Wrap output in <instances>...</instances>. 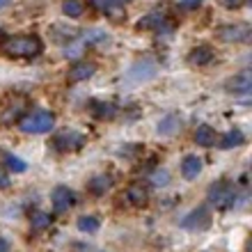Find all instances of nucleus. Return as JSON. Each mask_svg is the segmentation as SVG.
I'll list each match as a JSON object with an SVG mask.
<instances>
[{
	"instance_id": "5",
	"label": "nucleus",
	"mask_w": 252,
	"mask_h": 252,
	"mask_svg": "<svg viewBox=\"0 0 252 252\" xmlns=\"http://www.w3.org/2000/svg\"><path fill=\"white\" fill-rule=\"evenodd\" d=\"M209 225H211V213H209L206 206L192 209L186 218L181 220V227H184V229H190V232H202V229H206Z\"/></svg>"
},
{
	"instance_id": "15",
	"label": "nucleus",
	"mask_w": 252,
	"mask_h": 252,
	"mask_svg": "<svg viewBox=\"0 0 252 252\" xmlns=\"http://www.w3.org/2000/svg\"><path fill=\"white\" fill-rule=\"evenodd\" d=\"M181 128V117L179 115H167L158 122V135H174Z\"/></svg>"
},
{
	"instance_id": "20",
	"label": "nucleus",
	"mask_w": 252,
	"mask_h": 252,
	"mask_svg": "<svg viewBox=\"0 0 252 252\" xmlns=\"http://www.w3.org/2000/svg\"><path fill=\"white\" fill-rule=\"evenodd\" d=\"M32 229L34 232H44L46 227H51V222H53V218L48 216V213H41V211H37V213H32Z\"/></svg>"
},
{
	"instance_id": "23",
	"label": "nucleus",
	"mask_w": 252,
	"mask_h": 252,
	"mask_svg": "<svg viewBox=\"0 0 252 252\" xmlns=\"http://www.w3.org/2000/svg\"><path fill=\"white\" fill-rule=\"evenodd\" d=\"M7 160V167L12 170V172H26V163L21 158H16V156H5Z\"/></svg>"
},
{
	"instance_id": "17",
	"label": "nucleus",
	"mask_w": 252,
	"mask_h": 252,
	"mask_svg": "<svg viewBox=\"0 0 252 252\" xmlns=\"http://www.w3.org/2000/svg\"><path fill=\"white\" fill-rule=\"evenodd\" d=\"M243 142H246V135H243L239 128H232V131H227L225 135H222L220 147H222V149H234V147H241Z\"/></svg>"
},
{
	"instance_id": "13",
	"label": "nucleus",
	"mask_w": 252,
	"mask_h": 252,
	"mask_svg": "<svg viewBox=\"0 0 252 252\" xmlns=\"http://www.w3.org/2000/svg\"><path fill=\"white\" fill-rule=\"evenodd\" d=\"M92 115L96 120H113L117 115V108L110 101H94L92 103Z\"/></svg>"
},
{
	"instance_id": "21",
	"label": "nucleus",
	"mask_w": 252,
	"mask_h": 252,
	"mask_svg": "<svg viewBox=\"0 0 252 252\" xmlns=\"http://www.w3.org/2000/svg\"><path fill=\"white\" fill-rule=\"evenodd\" d=\"M62 12L69 19H78L80 14H83V2H78V0H64L62 2Z\"/></svg>"
},
{
	"instance_id": "14",
	"label": "nucleus",
	"mask_w": 252,
	"mask_h": 252,
	"mask_svg": "<svg viewBox=\"0 0 252 252\" xmlns=\"http://www.w3.org/2000/svg\"><path fill=\"white\" fill-rule=\"evenodd\" d=\"M165 23V14L163 12H152L145 19L138 21V30H160V26Z\"/></svg>"
},
{
	"instance_id": "19",
	"label": "nucleus",
	"mask_w": 252,
	"mask_h": 252,
	"mask_svg": "<svg viewBox=\"0 0 252 252\" xmlns=\"http://www.w3.org/2000/svg\"><path fill=\"white\" fill-rule=\"evenodd\" d=\"M23 106H26V101H16V103H12L5 113L0 115V124H5V126L14 124V122L21 117V113H23Z\"/></svg>"
},
{
	"instance_id": "4",
	"label": "nucleus",
	"mask_w": 252,
	"mask_h": 252,
	"mask_svg": "<svg viewBox=\"0 0 252 252\" xmlns=\"http://www.w3.org/2000/svg\"><path fill=\"white\" fill-rule=\"evenodd\" d=\"M216 34L218 39L229 41V44H243V41H250L252 28L248 23H229V26H220Z\"/></svg>"
},
{
	"instance_id": "29",
	"label": "nucleus",
	"mask_w": 252,
	"mask_h": 252,
	"mask_svg": "<svg viewBox=\"0 0 252 252\" xmlns=\"http://www.w3.org/2000/svg\"><path fill=\"white\" fill-rule=\"evenodd\" d=\"M9 250V246H7V241L5 239H0V252H7Z\"/></svg>"
},
{
	"instance_id": "7",
	"label": "nucleus",
	"mask_w": 252,
	"mask_h": 252,
	"mask_svg": "<svg viewBox=\"0 0 252 252\" xmlns=\"http://www.w3.org/2000/svg\"><path fill=\"white\" fill-rule=\"evenodd\" d=\"M53 209H55V213H64V211H69L73 204H76V192L73 190H69L66 186H58L53 190Z\"/></svg>"
},
{
	"instance_id": "11",
	"label": "nucleus",
	"mask_w": 252,
	"mask_h": 252,
	"mask_svg": "<svg viewBox=\"0 0 252 252\" xmlns=\"http://www.w3.org/2000/svg\"><path fill=\"white\" fill-rule=\"evenodd\" d=\"M202 172V158L195 154H188L186 158L181 160V174L184 179H197V174Z\"/></svg>"
},
{
	"instance_id": "2",
	"label": "nucleus",
	"mask_w": 252,
	"mask_h": 252,
	"mask_svg": "<svg viewBox=\"0 0 252 252\" xmlns=\"http://www.w3.org/2000/svg\"><path fill=\"white\" fill-rule=\"evenodd\" d=\"M55 124V115L51 110H32L30 115H26L23 120L19 122V128L23 133H32V135H39V133H48Z\"/></svg>"
},
{
	"instance_id": "6",
	"label": "nucleus",
	"mask_w": 252,
	"mask_h": 252,
	"mask_svg": "<svg viewBox=\"0 0 252 252\" xmlns=\"http://www.w3.org/2000/svg\"><path fill=\"white\" fill-rule=\"evenodd\" d=\"M83 145H85V138L76 131L60 133V135L53 140V147L58 149V152H73V149H80Z\"/></svg>"
},
{
	"instance_id": "1",
	"label": "nucleus",
	"mask_w": 252,
	"mask_h": 252,
	"mask_svg": "<svg viewBox=\"0 0 252 252\" xmlns=\"http://www.w3.org/2000/svg\"><path fill=\"white\" fill-rule=\"evenodd\" d=\"M44 51V44L37 34H21L5 44V53L12 58H34Z\"/></svg>"
},
{
	"instance_id": "8",
	"label": "nucleus",
	"mask_w": 252,
	"mask_h": 252,
	"mask_svg": "<svg viewBox=\"0 0 252 252\" xmlns=\"http://www.w3.org/2000/svg\"><path fill=\"white\" fill-rule=\"evenodd\" d=\"M227 92H232V94H250L252 90V78H250V73L248 71H241L236 73L234 78L227 80Z\"/></svg>"
},
{
	"instance_id": "9",
	"label": "nucleus",
	"mask_w": 252,
	"mask_h": 252,
	"mask_svg": "<svg viewBox=\"0 0 252 252\" xmlns=\"http://www.w3.org/2000/svg\"><path fill=\"white\" fill-rule=\"evenodd\" d=\"M94 71H96V64L94 62H76V64L69 69V83H80V80H87V78H92Z\"/></svg>"
},
{
	"instance_id": "24",
	"label": "nucleus",
	"mask_w": 252,
	"mask_h": 252,
	"mask_svg": "<svg viewBox=\"0 0 252 252\" xmlns=\"http://www.w3.org/2000/svg\"><path fill=\"white\" fill-rule=\"evenodd\" d=\"M115 2H117V0H90V7L96 9V12H108Z\"/></svg>"
},
{
	"instance_id": "25",
	"label": "nucleus",
	"mask_w": 252,
	"mask_h": 252,
	"mask_svg": "<svg viewBox=\"0 0 252 252\" xmlns=\"http://www.w3.org/2000/svg\"><path fill=\"white\" fill-rule=\"evenodd\" d=\"M152 181L156 186H165L167 181H170V172H167V170H156V172L152 174Z\"/></svg>"
},
{
	"instance_id": "27",
	"label": "nucleus",
	"mask_w": 252,
	"mask_h": 252,
	"mask_svg": "<svg viewBox=\"0 0 252 252\" xmlns=\"http://www.w3.org/2000/svg\"><path fill=\"white\" fill-rule=\"evenodd\" d=\"M218 2L225 7V9H239V7H243L246 0H218Z\"/></svg>"
},
{
	"instance_id": "26",
	"label": "nucleus",
	"mask_w": 252,
	"mask_h": 252,
	"mask_svg": "<svg viewBox=\"0 0 252 252\" xmlns=\"http://www.w3.org/2000/svg\"><path fill=\"white\" fill-rule=\"evenodd\" d=\"M199 5H202V0H181L179 9H184V12H192V9H197Z\"/></svg>"
},
{
	"instance_id": "16",
	"label": "nucleus",
	"mask_w": 252,
	"mask_h": 252,
	"mask_svg": "<svg viewBox=\"0 0 252 252\" xmlns=\"http://www.w3.org/2000/svg\"><path fill=\"white\" fill-rule=\"evenodd\" d=\"M90 192H94V195H106L110 188H113V177L110 174H99V177H94L92 181H90Z\"/></svg>"
},
{
	"instance_id": "12",
	"label": "nucleus",
	"mask_w": 252,
	"mask_h": 252,
	"mask_svg": "<svg viewBox=\"0 0 252 252\" xmlns=\"http://www.w3.org/2000/svg\"><path fill=\"white\" fill-rule=\"evenodd\" d=\"M213 60V48L211 46H195L188 53V62L192 66H206Z\"/></svg>"
},
{
	"instance_id": "30",
	"label": "nucleus",
	"mask_w": 252,
	"mask_h": 252,
	"mask_svg": "<svg viewBox=\"0 0 252 252\" xmlns=\"http://www.w3.org/2000/svg\"><path fill=\"white\" fill-rule=\"evenodd\" d=\"M7 2H9V0H0V9H2V7H7Z\"/></svg>"
},
{
	"instance_id": "28",
	"label": "nucleus",
	"mask_w": 252,
	"mask_h": 252,
	"mask_svg": "<svg viewBox=\"0 0 252 252\" xmlns=\"http://www.w3.org/2000/svg\"><path fill=\"white\" fill-rule=\"evenodd\" d=\"M7 186H9V177L0 170V190H2V188H7Z\"/></svg>"
},
{
	"instance_id": "22",
	"label": "nucleus",
	"mask_w": 252,
	"mask_h": 252,
	"mask_svg": "<svg viewBox=\"0 0 252 252\" xmlns=\"http://www.w3.org/2000/svg\"><path fill=\"white\" fill-rule=\"evenodd\" d=\"M99 218L96 216H83V218H78V229L80 232H87V234H92L99 229Z\"/></svg>"
},
{
	"instance_id": "10",
	"label": "nucleus",
	"mask_w": 252,
	"mask_h": 252,
	"mask_svg": "<svg viewBox=\"0 0 252 252\" xmlns=\"http://www.w3.org/2000/svg\"><path fill=\"white\" fill-rule=\"evenodd\" d=\"M126 199L133 206H145L147 199H149V190H147V186L142 181H135V184H131V186L126 188Z\"/></svg>"
},
{
	"instance_id": "3",
	"label": "nucleus",
	"mask_w": 252,
	"mask_h": 252,
	"mask_svg": "<svg viewBox=\"0 0 252 252\" xmlns=\"http://www.w3.org/2000/svg\"><path fill=\"white\" fill-rule=\"evenodd\" d=\"M209 199H211V204H216L218 209H229L234 204V199H236V188H234L232 181H216L211 188H209Z\"/></svg>"
},
{
	"instance_id": "18",
	"label": "nucleus",
	"mask_w": 252,
	"mask_h": 252,
	"mask_svg": "<svg viewBox=\"0 0 252 252\" xmlns=\"http://www.w3.org/2000/svg\"><path fill=\"white\" fill-rule=\"evenodd\" d=\"M195 142L199 147H213L216 145V131H213L211 126H199L197 131H195Z\"/></svg>"
}]
</instances>
